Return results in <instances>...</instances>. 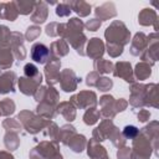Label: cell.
<instances>
[{
  "label": "cell",
  "instance_id": "obj_3",
  "mask_svg": "<svg viewBox=\"0 0 159 159\" xmlns=\"http://www.w3.org/2000/svg\"><path fill=\"white\" fill-rule=\"evenodd\" d=\"M24 71H25V75L27 77H34L35 75H37V68L35 65L32 63H27L25 67H24Z\"/></svg>",
  "mask_w": 159,
  "mask_h": 159
},
{
  "label": "cell",
  "instance_id": "obj_2",
  "mask_svg": "<svg viewBox=\"0 0 159 159\" xmlns=\"http://www.w3.org/2000/svg\"><path fill=\"white\" fill-rule=\"evenodd\" d=\"M123 134H124V137H127V138H134V137L138 134V129H137L134 125H127V127L123 129Z\"/></svg>",
  "mask_w": 159,
  "mask_h": 159
},
{
  "label": "cell",
  "instance_id": "obj_1",
  "mask_svg": "<svg viewBox=\"0 0 159 159\" xmlns=\"http://www.w3.org/2000/svg\"><path fill=\"white\" fill-rule=\"evenodd\" d=\"M48 56V48L42 43H35L31 48V57L34 61L43 63Z\"/></svg>",
  "mask_w": 159,
  "mask_h": 159
}]
</instances>
